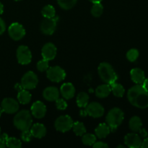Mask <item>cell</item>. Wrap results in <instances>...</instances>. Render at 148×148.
<instances>
[{
    "label": "cell",
    "mask_w": 148,
    "mask_h": 148,
    "mask_svg": "<svg viewBox=\"0 0 148 148\" xmlns=\"http://www.w3.org/2000/svg\"><path fill=\"white\" fill-rule=\"evenodd\" d=\"M127 98L132 105L139 108L148 107V90L142 85H137L130 88Z\"/></svg>",
    "instance_id": "1"
},
{
    "label": "cell",
    "mask_w": 148,
    "mask_h": 148,
    "mask_svg": "<svg viewBox=\"0 0 148 148\" xmlns=\"http://www.w3.org/2000/svg\"><path fill=\"white\" fill-rule=\"evenodd\" d=\"M32 116L27 110H22L17 113L14 118V125L20 131L30 130L32 126Z\"/></svg>",
    "instance_id": "2"
},
{
    "label": "cell",
    "mask_w": 148,
    "mask_h": 148,
    "mask_svg": "<svg viewBox=\"0 0 148 148\" xmlns=\"http://www.w3.org/2000/svg\"><path fill=\"white\" fill-rule=\"evenodd\" d=\"M98 74L101 79L110 85L116 82L118 79V76L114 72L111 65L106 62L100 64L98 66Z\"/></svg>",
    "instance_id": "3"
},
{
    "label": "cell",
    "mask_w": 148,
    "mask_h": 148,
    "mask_svg": "<svg viewBox=\"0 0 148 148\" xmlns=\"http://www.w3.org/2000/svg\"><path fill=\"white\" fill-rule=\"evenodd\" d=\"M124 118V112L120 108H114L111 109L107 114L106 124L110 127L111 132H114L122 123Z\"/></svg>",
    "instance_id": "4"
},
{
    "label": "cell",
    "mask_w": 148,
    "mask_h": 148,
    "mask_svg": "<svg viewBox=\"0 0 148 148\" xmlns=\"http://www.w3.org/2000/svg\"><path fill=\"white\" fill-rule=\"evenodd\" d=\"M38 83V79L33 72H26L21 79V87L25 90H33L36 88Z\"/></svg>",
    "instance_id": "5"
},
{
    "label": "cell",
    "mask_w": 148,
    "mask_h": 148,
    "mask_svg": "<svg viewBox=\"0 0 148 148\" xmlns=\"http://www.w3.org/2000/svg\"><path fill=\"white\" fill-rule=\"evenodd\" d=\"M72 119L68 115H64L59 116L55 121V128L61 132H66L72 128L73 126Z\"/></svg>",
    "instance_id": "6"
},
{
    "label": "cell",
    "mask_w": 148,
    "mask_h": 148,
    "mask_svg": "<svg viewBox=\"0 0 148 148\" xmlns=\"http://www.w3.org/2000/svg\"><path fill=\"white\" fill-rule=\"evenodd\" d=\"M46 76L51 82H59L64 79L66 72L60 66H52L46 70Z\"/></svg>",
    "instance_id": "7"
},
{
    "label": "cell",
    "mask_w": 148,
    "mask_h": 148,
    "mask_svg": "<svg viewBox=\"0 0 148 148\" xmlns=\"http://www.w3.org/2000/svg\"><path fill=\"white\" fill-rule=\"evenodd\" d=\"M17 59L20 64L26 65L30 63L32 59V54L27 46H19L17 50Z\"/></svg>",
    "instance_id": "8"
},
{
    "label": "cell",
    "mask_w": 148,
    "mask_h": 148,
    "mask_svg": "<svg viewBox=\"0 0 148 148\" xmlns=\"http://www.w3.org/2000/svg\"><path fill=\"white\" fill-rule=\"evenodd\" d=\"M8 33L11 38L14 40H20L25 35V30L23 26L18 23H14L9 27Z\"/></svg>",
    "instance_id": "9"
},
{
    "label": "cell",
    "mask_w": 148,
    "mask_h": 148,
    "mask_svg": "<svg viewBox=\"0 0 148 148\" xmlns=\"http://www.w3.org/2000/svg\"><path fill=\"white\" fill-rule=\"evenodd\" d=\"M85 114L93 118H100L104 114V108L101 104L97 102H92L85 107Z\"/></svg>",
    "instance_id": "10"
},
{
    "label": "cell",
    "mask_w": 148,
    "mask_h": 148,
    "mask_svg": "<svg viewBox=\"0 0 148 148\" xmlns=\"http://www.w3.org/2000/svg\"><path fill=\"white\" fill-rule=\"evenodd\" d=\"M57 18L55 17L52 18H45L40 25V30L45 35H52L56 28Z\"/></svg>",
    "instance_id": "11"
},
{
    "label": "cell",
    "mask_w": 148,
    "mask_h": 148,
    "mask_svg": "<svg viewBox=\"0 0 148 148\" xmlns=\"http://www.w3.org/2000/svg\"><path fill=\"white\" fill-rule=\"evenodd\" d=\"M1 108L7 114H14L19 109V104L13 98H4L1 102Z\"/></svg>",
    "instance_id": "12"
},
{
    "label": "cell",
    "mask_w": 148,
    "mask_h": 148,
    "mask_svg": "<svg viewBox=\"0 0 148 148\" xmlns=\"http://www.w3.org/2000/svg\"><path fill=\"white\" fill-rule=\"evenodd\" d=\"M57 49L54 44L52 43H48L43 46L41 50V54L43 59L47 61L53 60L56 56Z\"/></svg>",
    "instance_id": "13"
},
{
    "label": "cell",
    "mask_w": 148,
    "mask_h": 148,
    "mask_svg": "<svg viewBox=\"0 0 148 148\" xmlns=\"http://www.w3.org/2000/svg\"><path fill=\"white\" fill-rule=\"evenodd\" d=\"M124 143L130 148H138L141 147L142 140L138 134L135 133H130L124 137Z\"/></svg>",
    "instance_id": "14"
},
{
    "label": "cell",
    "mask_w": 148,
    "mask_h": 148,
    "mask_svg": "<svg viewBox=\"0 0 148 148\" xmlns=\"http://www.w3.org/2000/svg\"><path fill=\"white\" fill-rule=\"evenodd\" d=\"M32 115L36 119H42L46 114V107L41 101H36L31 106Z\"/></svg>",
    "instance_id": "15"
},
{
    "label": "cell",
    "mask_w": 148,
    "mask_h": 148,
    "mask_svg": "<svg viewBox=\"0 0 148 148\" xmlns=\"http://www.w3.org/2000/svg\"><path fill=\"white\" fill-rule=\"evenodd\" d=\"M43 96L48 101H56L59 97V91L56 87H48L43 90Z\"/></svg>",
    "instance_id": "16"
},
{
    "label": "cell",
    "mask_w": 148,
    "mask_h": 148,
    "mask_svg": "<svg viewBox=\"0 0 148 148\" xmlns=\"http://www.w3.org/2000/svg\"><path fill=\"white\" fill-rule=\"evenodd\" d=\"M61 93L62 96L66 100H69L72 98L75 93V88L74 85L70 82H66L63 84L60 88Z\"/></svg>",
    "instance_id": "17"
},
{
    "label": "cell",
    "mask_w": 148,
    "mask_h": 148,
    "mask_svg": "<svg viewBox=\"0 0 148 148\" xmlns=\"http://www.w3.org/2000/svg\"><path fill=\"white\" fill-rule=\"evenodd\" d=\"M30 131L33 137H36V138H42V137H45L46 134V129L45 126L42 124H39V123L31 126Z\"/></svg>",
    "instance_id": "18"
},
{
    "label": "cell",
    "mask_w": 148,
    "mask_h": 148,
    "mask_svg": "<svg viewBox=\"0 0 148 148\" xmlns=\"http://www.w3.org/2000/svg\"><path fill=\"white\" fill-rule=\"evenodd\" d=\"M130 75L132 81L137 85H142L145 79L144 72L140 68H134L132 69Z\"/></svg>",
    "instance_id": "19"
},
{
    "label": "cell",
    "mask_w": 148,
    "mask_h": 148,
    "mask_svg": "<svg viewBox=\"0 0 148 148\" xmlns=\"http://www.w3.org/2000/svg\"><path fill=\"white\" fill-rule=\"evenodd\" d=\"M95 135L100 139L106 138L111 132L110 127L107 124H100L95 130Z\"/></svg>",
    "instance_id": "20"
},
{
    "label": "cell",
    "mask_w": 148,
    "mask_h": 148,
    "mask_svg": "<svg viewBox=\"0 0 148 148\" xmlns=\"http://www.w3.org/2000/svg\"><path fill=\"white\" fill-rule=\"evenodd\" d=\"M111 92V85L108 84H104V85H101L97 88L96 90H95V94H96L97 97L100 98H106L109 95V94Z\"/></svg>",
    "instance_id": "21"
},
{
    "label": "cell",
    "mask_w": 148,
    "mask_h": 148,
    "mask_svg": "<svg viewBox=\"0 0 148 148\" xmlns=\"http://www.w3.org/2000/svg\"><path fill=\"white\" fill-rule=\"evenodd\" d=\"M31 94L27 90H20L17 94V100L21 104H27L31 101Z\"/></svg>",
    "instance_id": "22"
},
{
    "label": "cell",
    "mask_w": 148,
    "mask_h": 148,
    "mask_svg": "<svg viewBox=\"0 0 148 148\" xmlns=\"http://www.w3.org/2000/svg\"><path fill=\"white\" fill-rule=\"evenodd\" d=\"M129 125H130V128L132 131L134 132H137L140 131V129L142 128L143 122H142L140 117L133 116L132 118L130 119Z\"/></svg>",
    "instance_id": "23"
},
{
    "label": "cell",
    "mask_w": 148,
    "mask_h": 148,
    "mask_svg": "<svg viewBox=\"0 0 148 148\" xmlns=\"http://www.w3.org/2000/svg\"><path fill=\"white\" fill-rule=\"evenodd\" d=\"M89 102V96L85 92H81L77 97V104L79 108H85Z\"/></svg>",
    "instance_id": "24"
},
{
    "label": "cell",
    "mask_w": 148,
    "mask_h": 148,
    "mask_svg": "<svg viewBox=\"0 0 148 148\" xmlns=\"http://www.w3.org/2000/svg\"><path fill=\"white\" fill-rule=\"evenodd\" d=\"M111 92H113L114 95L116 97H118V98H121L123 97V95H124V92H125V90H124V87L122 86L120 84L116 83V82H114V83L111 84Z\"/></svg>",
    "instance_id": "25"
},
{
    "label": "cell",
    "mask_w": 148,
    "mask_h": 148,
    "mask_svg": "<svg viewBox=\"0 0 148 148\" xmlns=\"http://www.w3.org/2000/svg\"><path fill=\"white\" fill-rule=\"evenodd\" d=\"M72 129L73 130L75 134L79 137L82 136L86 132V128H85V125L83 124V123L79 122V121H76V122L73 123Z\"/></svg>",
    "instance_id": "26"
},
{
    "label": "cell",
    "mask_w": 148,
    "mask_h": 148,
    "mask_svg": "<svg viewBox=\"0 0 148 148\" xmlns=\"http://www.w3.org/2000/svg\"><path fill=\"white\" fill-rule=\"evenodd\" d=\"M42 15L45 18H52L56 15L55 8L52 5H46L42 10Z\"/></svg>",
    "instance_id": "27"
},
{
    "label": "cell",
    "mask_w": 148,
    "mask_h": 148,
    "mask_svg": "<svg viewBox=\"0 0 148 148\" xmlns=\"http://www.w3.org/2000/svg\"><path fill=\"white\" fill-rule=\"evenodd\" d=\"M77 1V0H57L59 5L65 10L72 9L76 4Z\"/></svg>",
    "instance_id": "28"
},
{
    "label": "cell",
    "mask_w": 148,
    "mask_h": 148,
    "mask_svg": "<svg viewBox=\"0 0 148 148\" xmlns=\"http://www.w3.org/2000/svg\"><path fill=\"white\" fill-rule=\"evenodd\" d=\"M82 143L85 145L91 146L96 142V136L92 134H84L82 136Z\"/></svg>",
    "instance_id": "29"
},
{
    "label": "cell",
    "mask_w": 148,
    "mask_h": 148,
    "mask_svg": "<svg viewBox=\"0 0 148 148\" xmlns=\"http://www.w3.org/2000/svg\"><path fill=\"white\" fill-rule=\"evenodd\" d=\"M103 7L101 3H94L92 9H91V14H92V16L95 17H101V14H103Z\"/></svg>",
    "instance_id": "30"
},
{
    "label": "cell",
    "mask_w": 148,
    "mask_h": 148,
    "mask_svg": "<svg viewBox=\"0 0 148 148\" xmlns=\"http://www.w3.org/2000/svg\"><path fill=\"white\" fill-rule=\"evenodd\" d=\"M6 147L10 148H20L22 147V143L20 140L14 137H8L6 141Z\"/></svg>",
    "instance_id": "31"
},
{
    "label": "cell",
    "mask_w": 148,
    "mask_h": 148,
    "mask_svg": "<svg viewBox=\"0 0 148 148\" xmlns=\"http://www.w3.org/2000/svg\"><path fill=\"white\" fill-rule=\"evenodd\" d=\"M139 56V51L135 49H130L127 53V58L130 62H135Z\"/></svg>",
    "instance_id": "32"
},
{
    "label": "cell",
    "mask_w": 148,
    "mask_h": 148,
    "mask_svg": "<svg viewBox=\"0 0 148 148\" xmlns=\"http://www.w3.org/2000/svg\"><path fill=\"white\" fill-rule=\"evenodd\" d=\"M49 68V61L43 59L42 60L39 61L37 63V69L40 72H45Z\"/></svg>",
    "instance_id": "33"
},
{
    "label": "cell",
    "mask_w": 148,
    "mask_h": 148,
    "mask_svg": "<svg viewBox=\"0 0 148 148\" xmlns=\"http://www.w3.org/2000/svg\"><path fill=\"white\" fill-rule=\"evenodd\" d=\"M21 138L25 143H29V142L31 141L32 138H33V135H32L31 132L29 130H25V131L22 132Z\"/></svg>",
    "instance_id": "34"
},
{
    "label": "cell",
    "mask_w": 148,
    "mask_h": 148,
    "mask_svg": "<svg viewBox=\"0 0 148 148\" xmlns=\"http://www.w3.org/2000/svg\"><path fill=\"white\" fill-rule=\"evenodd\" d=\"M56 108L59 110H65L67 107V103L64 99H59L58 98L56 101Z\"/></svg>",
    "instance_id": "35"
},
{
    "label": "cell",
    "mask_w": 148,
    "mask_h": 148,
    "mask_svg": "<svg viewBox=\"0 0 148 148\" xmlns=\"http://www.w3.org/2000/svg\"><path fill=\"white\" fill-rule=\"evenodd\" d=\"M8 135L7 134H3L0 137V148H4L6 147V141L8 138Z\"/></svg>",
    "instance_id": "36"
},
{
    "label": "cell",
    "mask_w": 148,
    "mask_h": 148,
    "mask_svg": "<svg viewBox=\"0 0 148 148\" xmlns=\"http://www.w3.org/2000/svg\"><path fill=\"white\" fill-rule=\"evenodd\" d=\"M93 147L95 148H108V145L105 143L103 142H95L93 145H92Z\"/></svg>",
    "instance_id": "37"
},
{
    "label": "cell",
    "mask_w": 148,
    "mask_h": 148,
    "mask_svg": "<svg viewBox=\"0 0 148 148\" xmlns=\"http://www.w3.org/2000/svg\"><path fill=\"white\" fill-rule=\"evenodd\" d=\"M6 29V25L4 21L1 18H0V35L3 34L5 31Z\"/></svg>",
    "instance_id": "38"
},
{
    "label": "cell",
    "mask_w": 148,
    "mask_h": 148,
    "mask_svg": "<svg viewBox=\"0 0 148 148\" xmlns=\"http://www.w3.org/2000/svg\"><path fill=\"white\" fill-rule=\"evenodd\" d=\"M140 134H141V136L143 137H147V132H146V130H145V129H140Z\"/></svg>",
    "instance_id": "39"
},
{
    "label": "cell",
    "mask_w": 148,
    "mask_h": 148,
    "mask_svg": "<svg viewBox=\"0 0 148 148\" xmlns=\"http://www.w3.org/2000/svg\"><path fill=\"white\" fill-rule=\"evenodd\" d=\"M141 147L143 148H148V137L145 139L144 141L142 142Z\"/></svg>",
    "instance_id": "40"
},
{
    "label": "cell",
    "mask_w": 148,
    "mask_h": 148,
    "mask_svg": "<svg viewBox=\"0 0 148 148\" xmlns=\"http://www.w3.org/2000/svg\"><path fill=\"white\" fill-rule=\"evenodd\" d=\"M142 85H143V86L144 87V88H145L147 90H148V78L145 79L144 82H143V83L142 84Z\"/></svg>",
    "instance_id": "41"
},
{
    "label": "cell",
    "mask_w": 148,
    "mask_h": 148,
    "mask_svg": "<svg viewBox=\"0 0 148 148\" xmlns=\"http://www.w3.org/2000/svg\"><path fill=\"white\" fill-rule=\"evenodd\" d=\"M4 11V7H3V4L0 2V14H1Z\"/></svg>",
    "instance_id": "42"
},
{
    "label": "cell",
    "mask_w": 148,
    "mask_h": 148,
    "mask_svg": "<svg viewBox=\"0 0 148 148\" xmlns=\"http://www.w3.org/2000/svg\"><path fill=\"white\" fill-rule=\"evenodd\" d=\"M88 1H91L92 3H98V2H101L102 1V0H88Z\"/></svg>",
    "instance_id": "43"
},
{
    "label": "cell",
    "mask_w": 148,
    "mask_h": 148,
    "mask_svg": "<svg viewBox=\"0 0 148 148\" xmlns=\"http://www.w3.org/2000/svg\"><path fill=\"white\" fill-rule=\"evenodd\" d=\"M3 112H4V111H3V109L1 108V107H0V116H1Z\"/></svg>",
    "instance_id": "44"
},
{
    "label": "cell",
    "mask_w": 148,
    "mask_h": 148,
    "mask_svg": "<svg viewBox=\"0 0 148 148\" xmlns=\"http://www.w3.org/2000/svg\"><path fill=\"white\" fill-rule=\"evenodd\" d=\"M118 148H120V147H122V148H125V146H124V145H119L118 147H117Z\"/></svg>",
    "instance_id": "45"
},
{
    "label": "cell",
    "mask_w": 148,
    "mask_h": 148,
    "mask_svg": "<svg viewBox=\"0 0 148 148\" xmlns=\"http://www.w3.org/2000/svg\"><path fill=\"white\" fill-rule=\"evenodd\" d=\"M14 1H21V0H14Z\"/></svg>",
    "instance_id": "46"
},
{
    "label": "cell",
    "mask_w": 148,
    "mask_h": 148,
    "mask_svg": "<svg viewBox=\"0 0 148 148\" xmlns=\"http://www.w3.org/2000/svg\"><path fill=\"white\" fill-rule=\"evenodd\" d=\"M0 134H1V128H0Z\"/></svg>",
    "instance_id": "47"
}]
</instances>
